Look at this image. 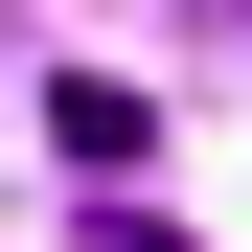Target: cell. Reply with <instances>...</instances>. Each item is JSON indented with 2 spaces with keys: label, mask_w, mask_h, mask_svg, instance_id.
I'll return each instance as SVG.
<instances>
[{
  "label": "cell",
  "mask_w": 252,
  "mask_h": 252,
  "mask_svg": "<svg viewBox=\"0 0 252 252\" xmlns=\"http://www.w3.org/2000/svg\"><path fill=\"white\" fill-rule=\"evenodd\" d=\"M92 252H184V229H160V206H92Z\"/></svg>",
  "instance_id": "cell-2"
},
{
  "label": "cell",
  "mask_w": 252,
  "mask_h": 252,
  "mask_svg": "<svg viewBox=\"0 0 252 252\" xmlns=\"http://www.w3.org/2000/svg\"><path fill=\"white\" fill-rule=\"evenodd\" d=\"M46 138L92 160V184H138V138H160V115H138V69H69V92H46Z\"/></svg>",
  "instance_id": "cell-1"
}]
</instances>
